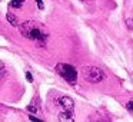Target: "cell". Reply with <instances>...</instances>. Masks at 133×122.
<instances>
[{
    "instance_id": "7",
    "label": "cell",
    "mask_w": 133,
    "mask_h": 122,
    "mask_svg": "<svg viewBox=\"0 0 133 122\" xmlns=\"http://www.w3.org/2000/svg\"><path fill=\"white\" fill-rule=\"evenodd\" d=\"M24 4V0H12L10 2V7H15V9H19Z\"/></svg>"
},
{
    "instance_id": "14",
    "label": "cell",
    "mask_w": 133,
    "mask_h": 122,
    "mask_svg": "<svg viewBox=\"0 0 133 122\" xmlns=\"http://www.w3.org/2000/svg\"><path fill=\"white\" fill-rule=\"evenodd\" d=\"M29 119H30V121H36V122H39V121H40L39 118H36V116H33V115H30V116H29Z\"/></svg>"
},
{
    "instance_id": "12",
    "label": "cell",
    "mask_w": 133,
    "mask_h": 122,
    "mask_svg": "<svg viewBox=\"0 0 133 122\" xmlns=\"http://www.w3.org/2000/svg\"><path fill=\"white\" fill-rule=\"evenodd\" d=\"M127 109H129L130 112L133 111V99H132V101H129V102H127Z\"/></svg>"
},
{
    "instance_id": "5",
    "label": "cell",
    "mask_w": 133,
    "mask_h": 122,
    "mask_svg": "<svg viewBox=\"0 0 133 122\" xmlns=\"http://www.w3.org/2000/svg\"><path fill=\"white\" fill-rule=\"evenodd\" d=\"M59 119L60 121H72L73 119V111H62L59 113Z\"/></svg>"
},
{
    "instance_id": "3",
    "label": "cell",
    "mask_w": 133,
    "mask_h": 122,
    "mask_svg": "<svg viewBox=\"0 0 133 122\" xmlns=\"http://www.w3.org/2000/svg\"><path fill=\"white\" fill-rule=\"evenodd\" d=\"M56 72L70 85H75L77 82V72L69 63H57L56 65Z\"/></svg>"
},
{
    "instance_id": "1",
    "label": "cell",
    "mask_w": 133,
    "mask_h": 122,
    "mask_svg": "<svg viewBox=\"0 0 133 122\" xmlns=\"http://www.w3.org/2000/svg\"><path fill=\"white\" fill-rule=\"evenodd\" d=\"M19 30H20L22 36L36 42L40 46H44V43L47 40V33L43 30V27L40 25L33 20H27V22H23L22 25H19Z\"/></svg>"
},
{
    "instance_id": "15",
    "label": "cell",
    "mask_w": 133,
    "mask_h": 122,
    "mask_svg": "<svg viewBox=\"0 0 133 122\" xmlns=\"http://www.w3.org/2000/svg\"><path fill=\"white\" fill-rule=\"evenodd\" d=\"M82 2H87V0H82Z\"/></svg>"
},
{
    "instance_id": "10",
    "label": "cell",
    "mask_w": 133,
    "mask_h": 122,
    "mask_svg": "<svg viewBox=\"0 0 133 122\" xmlns=\"http://www.w3.org/2000/svg\"><path fill=\"white\" fill-rule=\"evenodd\" d=\"M27 111L32 112V113H36L37 112V106H35V105H29V106H27Z\"/></svg>"
},
{
    "instance_id": "11",
    "label": "cell",
    "mask_w": 133,
    "mask_h": 122,
    "mask_svg": "<svg viewBox=\"0 0 133 122\" xmlns=\"http://www.w3.org/2000/svg\"><path fill=\"white\" fill-rule=\"evenodd\" d=\"M36 3H37V7L40 10H43L44 9V4H43V0H36Z\"/></svg>"
},
{
    "instance_id": "6",
    "label": "cell",
    "mask_w": 133,
    "mask_h": 122,
    "mask_svg": "<svg viewBox=\"0 0 133 122\" xmlns=\"http://www.w3.org/2000/svg\"><path fill=\"white\" fill-rule=\"evenodd\" d=\"M6 17H7V22H9L12 26H19V20H17V17H16L13 13H7Z\"/></svg>"
},
{
    "instance_id": "8",
    "label": "cell",
    "mask_w": 133,
    "mask_h": 122,
    "mask_svg": "<svg viewBox=\"0 0 133 122\" xmlns=\"http://www.w3.org/2000/svg\"><path fill=\"white\" fill-rule=\"evenodd\" d=\"M3 76H4V63L0 60V83L3 81Z\"/></svg>"
},
{
    "instance_id": "9",
    "label": "cell",
    "mask_w": 133,
    "mask_h": 122,
    "mask_svg": "<svg viewBox=\"0 0 133 122\" xmlns=\"http://www.w3.org/2000/svg\"><path fill=\"white\" fill-rule=\"evenodd\" d=\"M126 25H127V27H129L130 30H133V17H129L126 20Z\"/></svg>"
},
{
    "instance_id": "13",
    "label": "cell",
    "mask_w": 133,
    "mask_h": 122,
    "mask_svg": "<svg viewBox=\"0 0 133 122\" xmlns=\"http://www.w3.org/2000/svg\"><path fill=\"white\" fill-rule=\"evenodd\" d=\"M26 78H27V81H29V82H33V76H32V73H30V72L26 73Z\"/></svg>"
},
{
    "instance_id": "2",
    "label": "cell",
    "mask_w": 133,
    "mask_h": 122,
    "mask_svg": "<svg viewBox=\"0 0 133 122\" xmlns=\"http://www.w3.org/2000/svg\"><path fill=\"white\" fill-rule=\"evenodd\" d=\"M82 73H83V78L90 83H100L106 79V73L97 66H84Z\"/></svg>"
},
{
    "instance_id": "4",
    "label": "cell",
    "mask_w": 133,
    "mask_h": 122,
    "mask_svg": "<svg viewBox=\"0 0 133 122\" xmlns=\"http://www.w3.org/2000/svg\"><path fill=\"white\" fill-rule=\"evenodd\" d=\"M59 106L62 108V111H73L75 108V102L69 96H60L59 98Z\"/></svg>"
}]
</instances>
